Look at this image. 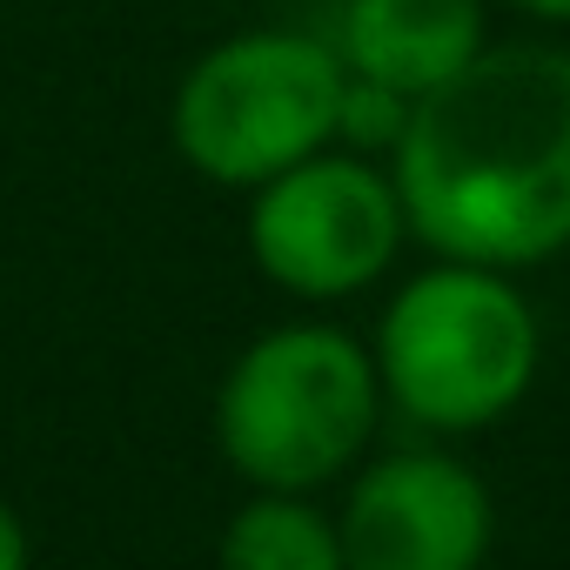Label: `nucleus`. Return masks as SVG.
I'll return each instance as SVG.
<instances>
[{"mask_svg": "<svg viewBox=\"0 0 570 570\" xmlns=\"http://www.w3.org/2000/svg\"><path fill=\"white\" fill-rule=\"evenodd\" d=\"M403 228L443 262L523 268L570 248V55L483 48L396 135Z\"/></svg>", "mask_w": 570, "mask_h": 570, "instance_id": "f257e3e1", "label": "nucleus"}, {"mask_svg": "<svg viewBox=\"0 0 570 570\" xmlns=\"http://www.w3.org/2000/svg\"><path fill=\"white\" fill-rule=\"evenodd\" d=\"M376 363L350 330L282 323L255 336L215 390V443L255 490H323L376 436Z\"/></svg>", "mask_w": 570, "mask_h": 570, "instance_id": "f03ea898", "label": "nucleus"}, {"mask_svg": "<svg viewBox=\"0 0 570 570\" xmlns=\"http://www.w3.org/2000/svg\"><path fill=\"white\" fill-rule=\"evenodd\" d=\"M370 363L416 423L483 430L537 383V316L503 268L436 262L390 296Z\"/></svg>", "mask_w": 570, "mask_h": 570, "instance_id": "7ed1b4c3", "label": "nucleus"}, {"mask_svg": "<svg viewBox=\"0 0 570 570\" xmlns=\"http://www.w3.org/2000/svg\"><path fill=\"white\" fill-rule=\"evenodd\" d=\"M343 61L316 35L255 28L215 41L175 88L168 128L195 175L222 188H262L336 141Z\"/></svg>", "mask_w": 570, "mask_h": 570, "instance_id": "20e7f679", "label": "nucleus"}, {"mask_svg": "<svg viewBox=\"0 0 570 570\" xmlns=\"http://www.w3.org/2000/svg\"><path fill=\"white\" fill-rule=\"evenodd\" d=\"M248 255L255 268L289 296L309 303H336L356 296L396 262L403 228V202L396 181L383 168H370L363 155H309L296 168L268 175L262 188H248Z\"/></svg>", "mask_w": 570, "mask_h": 570, "instance_id": "39448f33", "label": "nucleus"}, {"mask_svg": "<svg viewBox=\"0 0 570 570\" xmlns=\"http://www.w3.org/2000/svg\"><path fill=\"white\" fill-rule=\"evenodd\" d=\"M343 570H483L490 490L443 450L376 456L336 517Z\"/></svg>", "mask_w": 570, "mask_h": 570, "instance_id": "423d86ee", "label": "nucleus"}, {"mask_svg": "<svg viewBox=\"0 0 570 570\" xmlns=\"http://www.w3.org/2000/svg\"><path fill=\"white\" fill-rule=\"evenodd\" d=\"M483 55V0H343L336 61L403 101L443 88Z\"/></svg>", "mask_w": 570, "mask_h": 570, "instance_id": "0eeeda50", "label": "nucleus"}, {"mask_svg": "<svg viewBox=\"0 0 570 570\" xmlns=\"http://www.w3.org/2000/svg\"><path fill=\"white\" fill-rule=\"evenodd\" d=\"M215 563L222 570H343L336 517H323L296 490H255L228 517Z\"/></svg>", "mask_w": 570, "mask_h": 570, "instance_id": "6e6552de", "label": "nucleus"}, {"mask_svg": "<svg viewBox=\"0 0 570 570\" xmlns=\"http://www.w3.org/2000/svg\"><path fill=\"white\" fill-rule=\"evenodd\" d=\"M0 570H35V543H28V523L21 510L0 497Z\"/></svg>", "mask_w": 570, "mask_h": 570, "instance_id": "1a4fd4ad", "label": "nucleus"}, {"mask_svg": "<svg viewBox=\"0 0 570 570\" xmlns=\"http://www.w3.org/2000/svg\"><path fill=\"white\" fill-rule=\"evenodd\" d=\"M523 14H537V21H570V0H517Z\"/></svg>", "mask_w": 570, "mask_h": 570, "instance_id": "9d476101", "label": "nucleus"}]
</instances>
